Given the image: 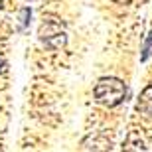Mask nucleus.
I'll use <instances>...</instances> for the list:
<instances>
[{
	"instance_id": "nucleus-1",
	"label": "nucleus",
	"mask_w": 152,
	"mask_h": 152,
	"mask_svg": "<svg viewBox=\"0 0 152 152\" xmlns=\"http://www.w3.org/2000/svg\"><path fill=\"white\" fill-rule=\"evenodd\" d=\"M95 99L105 107H117L126 97V85L118 77H101L95 85Z\"/></svg>"
},
{
	"instance_id": "nucleus-2",
	"label": "nucleus",
	"mask_w": 152,
	"mask_h": 152,
	"mask_svg": "<svg viewBox=\"0 0 152 152\" xmlns=\"http://www.w3.org/2000/svg\"><path fill=\"white\" fill-rule=\"evenodd\" d=\"M39 39L48 48H51V50H61L63 45L67 44L65 30L57 22H44L42 24V28H39Z\"/></svg>"
},
{
	"instance_id": "nucleus-3",
	"label": "nucleus",
	"mask_w": 152,
	"mask_h": 152,
	"mask_svg": "<svg viewBox=\"0 0 152 152\" xmlns=\"http://www.w3.org/2000/svg\"><path fill=\"white\" fill-rule=\"evenodd\" d=\"M138 111L146 118H152V85H146L138 99Z\"/></svg>"
},
{
	"instance_id": "nucleus-4",
	"label": "nucleus",
	"mask_w": 152,
	"mask_h": 152,
	"mask_svg": "<svg viewBox=\"0 0 152 152\" xmlns=\"http://www.w3.org/2000/svg\"><path fill=\"white\" fill-rule=\"evenodd\" d=\"M123 152H146V148H144V142H142L140 138H136L134 134H130L126 144L123 146Z\"/></svg>"
},
{
	"instance_id": "nucleus-5",
	"label": "nucleus",
	"mask_w": 152,
	"mask_h": 152,
	"mask_svg": "<svg viewBox=\"0 0 152 152\" xmlns=\"http://www.w3.org/2000/svg\"><path fill=\"white\" fill-rule=\"evenodd\" d=\"M152 56V30L146 34L144 42H142V50H140V61H148V57Z\"/></svg>"
},
{
	"instance_id": "nucleus-6",
	"label": "nucleus",
	"mask_w": 152,
	"mask_h": 152,
	"mask_svg": "<svg viewBox=\"0 0 152 152\" xmlns=\"http://www.w3.org/2000/svg\"><path fill=\"white\" fill-rule=\"evenodd\" d=\"M30 16H32V10H30V8H22V12H20V20H22V26H20V28H22V30L28 26Z\"/></svg>"
},
{
	"instance_id": "nucleus-7",
	"label": "nucleus",
	"mask_w": 152,
	"mask_h": 152,
	"mask_svg": "<svg viewBox=\"0 0 152 152\" xmlns=\"http://www.w3.org/2000/svg\"><path fill=\"white\" fill-rule=\"evenodd\" d=\"M2 67H4V61H2V57H0V71H2Z\"/></svg>"
},
{
	"instance_id": "nucleus-8",
	"label": "nucleus",
	"mask_w": 152,
	"mask_h": 152,
	"mask_svg": "<svg viewBox=\"0 0 152 152\" xmlns=\"http://www.w3.org/2000/svg\"><path fill=\"white\" fill-rule=\"evenodd\" d=\"M2 4H4V0H0V8H2Z\"/></svg>"
}]
</instances>
